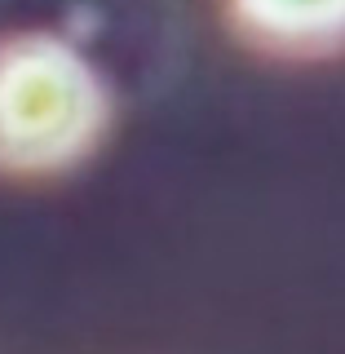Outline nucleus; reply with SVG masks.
<instances>
[{
	"mask_svg": "<svg viewBox=\"0 0 345 354\" xmlns=\"http://www.w3.org/2000/svg\"><path fill=\"white\" fill-rule=\"evenodd\" d=\"M230 14L257 44L301 53L341 36L345 0H230Z\"/></svg>",
	"mask_w": 345,
	"mask_h": 354,
	"instance_id": "nucleus-2",
	"label": "nucleus"
},
{
	"mask_svg": "<svg viewBox=\"0 0 345 354\" xmlns=\"http://www.w3.org/2000/svg\"><path fill=\"white\" fill-rule=\"evenodd\" d=\"M106 88L66 40L18 31L0 40V169L58 173L93 151Z\"/></svg>",
	"mask_w": 345,
	"mask_h": 354,
	"instance_id": "nucleus-1",
	"label": "nucleus"
}]
</instances>
